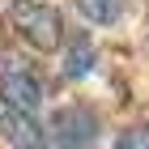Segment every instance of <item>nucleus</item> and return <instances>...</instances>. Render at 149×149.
<instances>
[{
  "label": "nucleus",
  "instance_id": "1",
  "mask_svg": "<svg viewBox=\"0 0 149 149\" xmlns=\"http://www.w3.org/2000/svg\"><path fill=\"white\" fill-rule=\"evenodd\" d=\"M4 17H9L13 34L22 38V43H30L34 51H56V47L64 43V17H60V9H51V4L17 0V4H9Z\"/></svg>",
  "mask_w": 149,
  "mask_h": 149
},
{
  "label": "nucleus",
  "instance_id": "2",
  "mask_svg": "<svg viewBox=\"0 0 149 149\" xmlns=\"http://www.w3.org/2000/svg\"><path fill=\"white\" fill-rule=\"evenodd\" d=\"M0 107L17 115H38L43 107V81L22 60H4V68H0Z\"/></svg>",
  "mask_w": 149,
  "mask_h": 149
},
{
  "label": "nucleus",
  "instance_id": "3",
  "mask_svg": "<svg viewBox=\"0 0 149 149\" xmlns=\"http://www.w3.org/2000/svg\"><path fill=\"white\" fill-rule=\"evenodd\" d=\"M47 141L56 149H90L94 141H98V115L90 111V107H60L56 115H51V132H47Z\"/></svg>",
  "mask_w": 149,
  "mask_h": 149
},
{
  "label": "nucleus",
  "instance_id": "4",
  "mask_svg": "<svg viewBox=\"0 0 149 149\" xmlns=\"http://www.w3.org/2000/svg\"><path fill=\"white\" fill-rule=\"evenodd\" d=\"M0 132L4 141L17 149H47V132L38 128L34 115H17V111H0Z\"/></svg>",
  "mask_w": 149,
  "mask_h": 149
},
{
  "label": "nucleus",
  "instance_id": "5",
  "mask_svg": "<svg viewBox=\"0 0 149 149\" xmlns=\"http://www.w3.org/2000/svg\"><path fill=\"white\" fill-rule=\"evenodd\" d=\"M77 9H81V17H85V22H94V26H111V22H119V17H124V0H77Z\"/></svg>",
  "mask_w": 149,
  "mask_h": 149
},
{
  "label": "nucleus",
  "instance_id": "6",
  "mask_svg": "<svg viewBox=\"0 0 149 149\" xmlns=\"http://www.w3.org/2000/svg\"><path fill=\"white\" fill-rule=\"evenodd\" d=\"M90 68H94V47H90V38H77L64 56V72L68 77H90Z\"/></svg>",
  "mask_w": 149,
  "mask_h": 149
},
{
  "label": "nucleus",
  "instance_id": "7",
  "mask_svg": "<svg viewBox=\"0 0 149 149\" xmlns=\"http://www.w3.org/2000/svg\"><path fill=\"white\" fill-rule=\"evenodd\" d=\"M115 149H149V124H132L119 132V141H115Z\"/></svg>",
  "mask_w": 149,
  "mask_h": 149
}]
</instances>
